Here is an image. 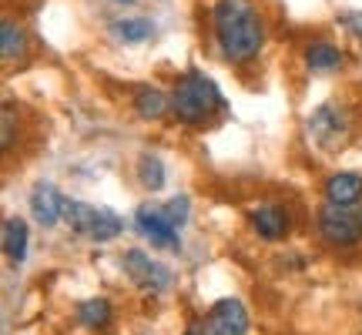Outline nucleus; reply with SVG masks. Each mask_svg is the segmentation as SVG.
Segmentation results:
<instances>
[{"label":"nucleus","mask_w":362,"mask_h":335,"mask_svg":"<svg viewBox=\"0 0 362 335\" xmlns=\"http://www.w3.org/2000/svg\"><path fill=\"white\" fill-rule=\"evenodd\" d=\"M27 205H30V215H34V221H37L40 228H54L57 221H64L67 198L54 188L51 181H37V184L30 188Z\"/></svg>","instance_id":"10"},{"label":"nucleus","mask_w":362,"mask_h":335,"mask_svg":"<svg viewBox=\"0 0 362 335\" xmlns=\"http://www.w3.org/2000/svg\"><path fill=\"white\" fill-rule=\"evenodd\" d=\"M165 211H168V218L175 221L178 228H185L188 218H192V201H188V194H175L168 205H165Z\"/></svg>","instance_id":"19"},{"label":"nucleus","mask_w":362,"mask_h":335,"mask_svg":"<svg viewBox=\"0 0 362 335\" xmlns=\"http://www.w3.org/2000/svg\"><path fill=\"white\" fill-rule=\"evenodd\" d=\"M315 232L325 245L356 248L362 242V201L359 205H332L325 201L315 215Z\"/></svg>","instance_id":"3"},{"label":"nucleus","mask_w":362,"mask_h":335,"mask_svg":"<svg viewBox=\"0 0 362 335\" xmlns=\"http://www.w3.org/2000/svg\"><path fill=\"white\" fill-rule=\"evenodd\" d=\"M74 319H78L81 329L104 332L111 325V319H115V309H111L107 298H88V302H81L78 309H74Z\"/></svg>","instance_id":"17"},{"label":"nucleus","mask_w":362,"mask_h":335,"mask_svg":"<svg viewBox=\"0 0 362 335\" xmlns=\"http://www.w3.org/2000/svg\"><path fill=\"white\" fill-rule=\"evenodd\" d=\"M211 40L228 67H248L265 47V17L255 0H215L211 7Z\"/></svg>","instance_id":"1"},{"label":"nucleus","mask_w":362,"mask_h":335,"mask_svg":"<svg viewBox=\"0 0 362 335\" xmlns=\"http://www.w3.org/2000/svg\"><path fill=\"white\" fill-rule=\"evenodd\" d=\"M342 30H349L356 40H362V11H352V13H342Z\"/></svg>","instance_id":"20"},{"label":"nucleus","mask_w":362,"mask_h":335,"mask_svg":"<svg viewBox=\"0 0 362 335\" xmlns=\"http://www.w3.org/2000/svg\"><path fill=\"white\" fill-rule=\"evenodd\" d=\"M117 4H138V0H117Z\"/></svg>","instance_id":"23"},{"label":"nucleus","mask_w":362,"mask_h":335,"mask_svg":"<svg viewBox=\"0 0 362 335\" xmlns=\"http://www.w3.org/2000/svg\"><path fill=\"white\" fill-rule=\"evenodd\" d=\"M27 245H30V232H27V221L11 215L4 218V255L11 265H24Z\"/></svg>","instance_id":"14"},{"label":"nucleus","mask_w":362,"mask_h":335,"mask_svg":"<svg viewBox=\"0 0 362 335\" xmlns=\"http://www.w3.org/2000/svg\"><path fill=\"white\" fill-rule=\"evenodd\" d=\"M64 221L71 225V232L88 238V242H115L117 235L124 232V218L115 215L111 208H98L88 205V201H67L64 208Z\"/></svg>","instance_id":"4"},{"label":"nucleus","mask_w":362,"mask_h":335,"mask_svg":"<svg viewBox=\"0 0 362 335\" xmlns=\"http://www.w3.org/2000/svg\"><path fill=\"white\" fill-rule=\"evenodd\" d=\"M248 225H252V232L259 235L262 242H285L288 232H292V215H288V208L285 205H275V201H262L248 211Z\"/></svg>","instance_id":"8"},{"label":"nucleus","mask_w":362,"mask_h":335,"mask_svg":"<svg viewBox=\"0 0 362 335\" xmlns=\"http://www.w3.org/2000/svg\"><path fill=\"white\" fill-rule=\"evenodd\" d=\"M185 335H211V329H208L205 319H202V322H192V325H188V332H185Z\"/></svg>","instance_id":"22"},{"label":"nucleus","mask_w":362,"mask_h":335,"mask_svg":"<svg viewBox=\"0 0 362 335\" xmlns=\"http://www.w3.org/2000/svg\"><path fill=\"white\" fill-rule=\"evenodd\" d=\"M134 228L141 238H148L155 248L165 252H181V238H178V225L168 218L165 205H141L134 211Z\"/></svg>","instance_id":"7"},{"label":"nucleus","mask_w":362,"mask_h":335,"mask_svg":"<svg viewBox=\"0 0 362 335\" xmlns=\"http://www.w3.org/2000/svg\"><path fill=\"white\" fill-rule=\"evenodd\" d=\"M305 131H309V138L319 144V148L336 151V148H342L346 138L352 134V117L339 101H325L309 114Z\"/></svg>","instance_id":"5"},{"label":"nucleus","mask_w":362,"mask_h":335,"mask_svg":"<svg viewBox=\"0 0 362 335\" xmlns=\"http://www.w3.org/2000/svg\"><path fill=\"white\" fill-rule=\"evenodd\" d=\"M205 325L211 335H248L252 319L242 298H218L211 309L205 312Z\"/></svg>","instance_id":"9"},{"label":"nucleus","mask_w":362,"mask_h":335,"mask_svg":"<svg viewBox=\"0 0 362 335\" xmlns=\"http://www.w3.org/2000/svg\"><path fill=\"white\" fill-rule=\"evenodd\" d=\"M111 37L117 44H148L155 37V20L151 17H121L111 24Z\"/></svg>","instance_id":"16"},{"label":"nucleus","mask_w":362,"mask_h":335,"mask_svg":"<svg viewBox=\"0 0 362 335\" xmlns=\"http://www.w3.org/2000/svg\"><path fill=\"white\" fill-rule=\"evenodd\" d=\"M302 64L309 74H339L346 67V51L325 37L309 40L305 51H302Z\"/></svg>","instance_id":"11"},{"label":"nucleus","mask_w":362,"mask_h":335,"mask_svg":"<svg viewBox=\"0 0 362 335\" xmlns=\"http://www.w3.org/2000/svg\"><path fill=\"white\" fill-rule=\"evenodd\" d=\"M13 144V104H4V151H11Z\"/></svg>","instance_id":"21"},{"label":"nucleus","mask_w":362,"mask_h":335,"mask_svg":"<svg viewBox=\"0 0 362 335\" xmlns=\"http://www.w3.org/2000/svg\"><path fill=\"white\" fill-rule=\"evenodd\" d=\"M121 265H124V275L141 288L144 295H165L171 285H175V275H171L168 265H161L155 258L141 252V248H128L121 255Z\"/></svg>","instance_id":"6"},{"label":"nucleus","mask_w":362,"mask_h":335,"mask_svg":"<svg viewBox=\"0 0 362 335\" xmlns=\"http://www.w3.org/2000/svg\"><path fill=\"white\" fill-rule=\"evenodd\" d=\"M168 181V171H165V161L158 155H141L138 158V184L148 188V192H161Z\"/></svg>","instance_id":"18"},{"label":"nucleus","mask_w":362,"mask_h":335,"mask_svg":"<svg viewBox=\"0 0 362 335\" xmlns=\"http://www.w3.org/2000/svg\"><path fill=\"white\" fill-rule=\"evenodd\" d=\"M322 198L332 205H359L362 201V175L356 171H336L322 181Z\"/></svg>","instance_id":"12"},{"label":"nucleus","mask_w":362,"mask_h":335,"mask_svg":"<svg viewBox=\"0 0 362 335\" xmlns=\"http://www.w3.org/2000/svg\"><path fill=\"white\" fill-rule=\"evenodd\" d=\"M171 114L185 128H205L225 114V94L205 71H185L171 88Z\"/></svg>","instance_id":"2"},{"label":"nucleus","mask_w":362,"mask_h":335,"mask_svg":"<svg viewBox=\"0 0 362 335\" xmlns=\"http://www.w3.org/2000/svg\"><path fill=\"white\" fill-rule=\"evenodd\" d=\"M27 51H30V40H27L24 24L13 20V17H4V24H0V57L11 64V61H21Z\"/></svg>","instance_id":"15"},{"label":"nucleus","mask_w":362,"mask_h":335,"mask_svg":"<svg viewBox=\"0 0 362 335\" xmlns=\"http://www.w3.org/2000/svg\"><path fill=\"white\" fill-rule=\"evenodd\" d=\"M131 107L141 121H161L171 114V94H165L161 88H151V84H141L131 98Z\"/></svg>","instance_id":"13"}]
</instances>
